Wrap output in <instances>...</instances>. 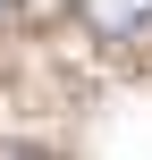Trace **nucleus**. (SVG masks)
Wrapping results in <instances>:
<instances>
[{
    "mask_svg": "<svg viewBox=\"0 0 152 160\" xmlns=\"http://www.w3.org/2000/svg\"><path fill=\"white\" fill-rule=\"evenodd\" d=\"M76 17H85V34L127 42V34H144V25H152V0H76Z\"/></svg>",
    "mask_w": 152,
    "mask_h": 160,
    "instance_id": "f257e3e1",
    "label": "nucleus"
},
{
    "mask_svg": "<svg viewBox=\"0 0 152 160\" xmlns=\"http://www.w3.org/2000/svg\"><path fill=\"white\" fill-rule=\"evenodd\" d=\"M0 160H51V152H0Z\"/></svg>",
    "mask_w": 152,
    "mask_h": 160,
    "instance_id": "f03ea898",
    "label": "nucleus"
},
{
    "mask_svg": "<svg viewBox=\"0 0 152 160\" xmlns=\"http://www.w3.org/2000/svg\"><path fill=\"white\" fill-rule=\"evenodd\" d=\"M8 17H17V0H0V25H8Z\"/></svg>",
    "mask_w": 152,
    "mask_h": 160,
    "instance_id": "7ed1b4c3",
    "label": "nucleus"
}]
</instances>
